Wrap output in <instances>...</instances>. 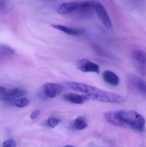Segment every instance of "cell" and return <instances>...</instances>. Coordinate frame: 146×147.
<instances>
[{"mask_svg":"<svg viewBox=\"0 0 146 147\" xmlns=\"http://www.w3.org/2000/svg\"><path fill=\"white\" fill-rule=\"evenodd\" d=\"M6 91V89L3 86H0V95H2Z\"/></svg>","mask_w":146,"mask_h":147,"instance_id":"obj_21","label":"cell"},{"mask_svg":"<svg viewBox=\"0 0 146 147\" xmlns=\"http://www.w3.org/2000/svg\"><path fill=\"white\" fill-rule=\"evenodd\" d=\"M129 87L135 91L145 96L146 83L145 80L136 75H130L127 79Z\"/></svg>","mask_w":146,"mask_h":147,"instance_id":"obj_3","label":"cell"},{"mask_svg":"<svg viewBox=\"0 0 146 147\" xmlns=\"http://www.w3.org/2000/svg\"><path fill=\"white\" fill-rule=\"evenodd\" d=\"M79 3L75 2L65 3L59 6L57 12L61 15H67L75 11L78 7Z\"/></svg>","mask_w":146,"mask_h":147,"instance_id":"obj_10","label":"cell"},{"mask_svg":"<svg viewBox=\"0 0 146 147\" xmlns=\"http://www.w3.org/2000/svg\"><path fill=\"white\" fill-rule=\"evenodd\" d=\"M104 116L107 122L117 127L126 126L141 132L145 129V118L134 111H109L105 113Z\"/></svg>","mask_w":146,"mask_h":147,"instance_id":"obj_2","label":"cell"},{"mask_svg":"<svg viewBox=\"0 0 146 147\" xmlns=\"http://www.w3.org/2000/svg\"><path fill=\"white\" fill-rule=\"evenodd\" d=\"M61 121V120L59 118H57L55 117H49L47 121V124L49 127L54 128Z\"/></svg>","mask_w":146,"mask_h":147,"instance_id":"obj_17","label":"cell"},{"mask_svg":"<svg viewBox=\"0 0 146 147\" xmlns=\"http://www.w3.org/2000/svg\"><path fill=\"white\" fill-rule=\"evenodd\" d=\"M63 100L66 102L75 104H82L86 101L90 100L86 96L72 92L66 93L63 95Z\"/></svg>","mask_w":146,"mask_h":147,"instance_id":"obj_9","label":"cell"},{"mask_svg":"<svg viewBox=\"0 0 146 147\" xmlns=\"http://www.w3.org/2000/svg\"><path fill=\"white\" fill-rule=\"evenodd\" d=\"M77 69L83 72H93L99 74L100 69L98 65L87 59L78 60L76 63Z\"/></svg>","mask_w":146,"mask_h":147,"instance_id":"obj_5","label":"cell"},{"mask_svg":"<svg viewBox=\"0 0 146 147\" xmlns=\"http://www.w3.org/2000/svg\"><path fill=\"white\" fill-rule=\"evenodd\" d=\"M74 127L77 130H81L87 127V123L83 117H79L74 121Z\"/></svg>","mask_w":146,"mask_h":147,"instance_id":"obj_14","label":"cell"},{"mask_svg":"<svg viewBox=\"0 0 146 147\" xmlns=\"http://www.w3.org/2000/svg\"><path fill=\"white\" fill-rule=\"evenodd\" d=\"M104 80L107 84L111 85H118L120 83V79L118 76L114 72L110 71H105L103 74Z\"/></svg>","mask_w":146,"mask_h":147,"instance_id":"obj_11","label":"cell"},{"mask_svg":"<svg viewBox=\"0 0 146 147\" xmlns=\"http://www.w3.org/2000/svg\"><path fill=\"white\" fill-rule=\"evenodd\" d=\"M133 59L140 65L145 66L146 65V55L145 52L142 50H137L133 53Z\"/></svg>","mask_w":146,"mask_h":147,"instance_id":"obj_13","label":"cell"},{"mask_svg":"<svg viewBox=\"0 0 146 147\" xmlns=\"http://www.w3.org/2000/svg\"><path fill=\"white\" fill-rule=\"evenodd\" d=\"M14 53L13 49L7 46H0V57L12 56Z\"/></svg>","mask_w":146,"mask_h":147,"instance_id":"obj_15","label":"cell"},{"mask_svg":"<svg viewBox=\"0 0 146 147\" xmlns=\"http://www.w3.org/2000/svg\"><path fill=\"white\" fill-rule=\"evenodd\" d=\"M66 85L71 90L85 93L89 99L94 101L115 104H123L126 102L125 98L121 95L86 84L79 82H69L66 83Z\"/></svg>","mask_w":146,"mask_h":147,"instance_id":"obj_1","label":"cell"},{"mask_svg":"<svg viewBox=\"0 0 146 147\" xmlns=\"http://www.w3.org/2000/svg\"><path fill=\"white\" fill-rule=\"evenodd\" d=\"M16 146L17 142L15 140L9 139L3 142L2 147H16Z\"/></svg>","mask_w":146,"mask_h":147,"instance_id":"obj_18","label":"cell"},{"mask_svg":"<svg viewBox=\"0 0 146 147\" xmlns=\"http://www.w3.org/2000/svg\"><path fill=\"white\" fill-rule=\"evenodd\" d=\"M51 26L57 30H59L67 34L73 35V36L79 35L82 32L80 30H79L76 28H72L69 27L63 26V25H58V24H53L51 25Z\"/></svg>","mask_w":146,"mask_h":147,"instance_id":"obj_12","label":"cell"},{"mask_svg":"<svg viewBox=\"0 0 146 147\" xmlns=\"http://www.w3.org/2000/svg\"><path fill=\"white\" fill-rule=\"evenodd\" d=\"M64 147H75L73 146H70V145H68V146H65Z\"/></svg>","mask_w":146,"mask_h":147,"instance_id":"obj_22","label":"cell"},{"mask_svg":"<svg viewBox=\"0 0 146 147\" xmlns=\"http://www.w3.org/2000/svg\"><path fill=\"white\" fill-rule=\"evenodd\" d=\"M95 1H87L79 3L78 7L74 12H75L80 17L88 18L92 16L95 12Z\"/></svg>","mask_w":146,"mask_h":147,"instance_id":"obj_4","label":"cell"},{"mask_svg":"<svg viewBox=\"0 0 146 147\" xmlns=\"http://www.w3.org/2000/svg\"><path fill=\"white\" fill-rule=\"evenodd\" d=\"M94 7L95 12L103 24L107 28H110L112 24L105 8L102 4L97 1H95Z\"/></svg>","mask_w":146,"mask_h":147,"instance_id":"obj_7","label":"cell"},{"mask_svg":"<svg viewBox=\"0 0 146 147\" xmlns=\"http://www.w3.org/2000/svg\"><path fill=\"white\" fill-rule=\"evenodd\" d=\"M6 8V3L4 0H0V12L4 11Z\"/></svg>","mask_w":146,"mask_h":147,"instance_id":"obj_20","label":"cell"},{"mask_svg":"<svg viewBox=\"0 0 146 147\" xmlns=\"http://www.w3.org/2000/svg\"><path fill=\"white\" fill-rule=\"evenodd\" d=\"M40 113V111L39 110H37L35 111H33V112L31 114V116H30V117L31 119L32 120H34V119H36Z\"/></svg>","mask_w":146,"mask_h":147,"instance_id":"obj_19","label":"cell"},{"mask_svg":"<svg viewBox=\"0 0 146 147\" xmlns=\"http://www.w3.org/2000/svg\"><path fill=\"white\" fill-rule=\"evenodd\" d=\"M138 1H139V0H138Z\"/></svg>","mask_w":146,"mask_h":147,"instance_id":"obj_23","label":"cell"},{"mask_svg":"<svg viewBox=\"0 0 146 147\" xmlns=\"http://www.w3.org/2000/svg\"><path fill=\"white\" fill-rule=\"evenodd\" d=\"M44 93L46 97L52 98L61 94L63 90V86L60 84L47 83L43 86Z\"/></svg>","mask_w":146,"mask_h":147,"instance_id":"obj_6","label":"cell"},{"mask_svg":"<svg viewBox=\"0 0 146 147\" xmlns=\"http://www.w3.org/2000/svg\"><path fill=\"white\" fill-rule=\"evenodd\" d=\"M27 93L26 90L20 88H15L6 91L1 95V98L3 101H12L21 97Z\"/></svg>","mask_w":146,"mask_h":147,"instance_id":"obj_8","label":"cell"},{"mask_svg":"<svg viewBox=\"0 0 146 147\" xmlns=\"http://www.w3.org/2000/svg\"><path fill=\"white\" fill-rule=\"evenodd\" d=\"M30 101L26 98H22L15 100L14 104L18 108H25L29 104Z\"/></svg>","mask_w":146,"mask_h":147,"instance_id":"obj_16","label":"cell"}]
</instances>
